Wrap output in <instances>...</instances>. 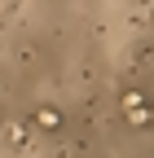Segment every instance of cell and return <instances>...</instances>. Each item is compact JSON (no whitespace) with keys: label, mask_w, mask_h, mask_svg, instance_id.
<instances>
[{"label":"cell","mask_w":154,"mask_h":158,"mask_svg":"<svg viewBox=\"0 0 154 158\" xmlns=\"http://www.w3.org/2000/svg\"><path fill=\"white\" fill-rule=\"evenodd\" d=\"M123 114H128L132 127H150L154 123V118H150V106H145V92H137V88L123 92Z\"/></svg>","instance_id":"6da1fadb"},{"label":"cell","mask_w":154,"mask_h":158,"mask_svg":"<svg viewBox=\"0 0 154 158\" xmlns=\"http://www.w3.org/2000/svg\"><path fill=\"white\" fill-rule=\"evenodd\" d=\"M31 132H35V123H22V118H13V123L5 127V141H9L13 149H27V141H31Z\"/></svg>","instance_id":"7a4b0ae2"},{"label":"cell","mask_w":154,"mask_h":158,"mask_svg":"<svg viewBox=\"0 0 154 158\" xmlns=\"http://www.w3.org/2000/svg\"><path fill=\"white\" fill-rule=\"evenodd\" d=\"M31 123L40 127V132H62V114H57V110H49V106H40Z\"/></svg>","instance_id":"3957f363"},{"label":"cell","mask_w":154,"mask_h":158,"mask_svg":"<svg viewBox=\"0 0 154 158\" xmlns=\"http://www.w3.org/2000/svg\"><path fill=\"white\" fill-rule=\"evenodd\" d=\"M150 118H154V106H150Z\"/></svg>","instance_id":"277c9868"}]
</instances>
